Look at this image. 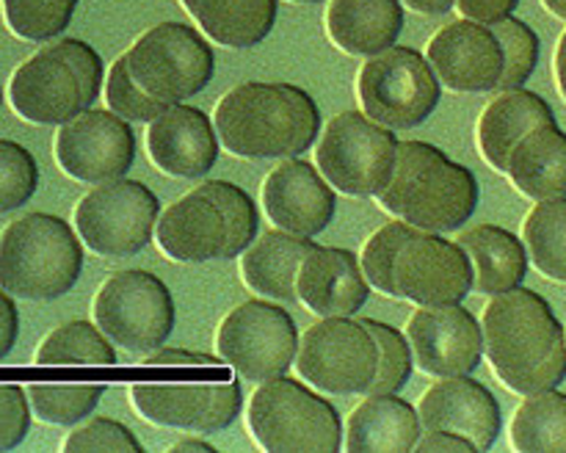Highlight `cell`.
<instances>
[{
  "label": "cell",
  "mask_w": 566,
  "mask_h": 453,
  "mask_svg": "<svg viewBox=\"0 0 566 453\" xmlns=\"http://www.w3.org/2000/svg\"><path fill=\"white\" fill-rule=\"evenodd\" d=\"M484 354L497 379L517 396L562 387L566 379V329L551 302L531 287L497 293L486 304Z\"/></svg>",
  "instance_id": "obj_1"
},
{
  "label": "cell",
  "mask_w": 566,
  "mask_h": 453,
  "mask_svg": "<svg viewBox=\"0 0 566 453\" xmlns=\"http://www.w3.org/2000/svg\"><path fill=\"white\" fill-rule=\"evenodd\" d=\"M213 125L235 158H298L318 138L321 108L302 86L249 81L219 99Z\"/></svg>",
  "instance_id": "obj_2"
},
{
  "label": "cell",
  "mask_w": 566,
  "mask_h": 453,
  "mask_svg": "<svg viewBox=\"0 0 566 453\" xmlns=\"http://www.w3.org/2000/svg\"><path fill=\"white\" fill-rule=\"evenodd\" d=\"M479 180L429 141H401L392 180L379 204L423 232H457L479 208Z\"/></svg>",
  "instance_id": "obj_3"
},
{
  "label": "cell",
  "mask_w": 566,
  "mask_h": 453,
  "mask_svg": "<svg viewBox=\"0 0 566 453\" xmlns=\"http://www.w3.org/2000/svg\"><path fill=\"white\" fill-rule=\"evenodd\" d=\"M83 271V241L61 215L25 213L0 235V287L20 302H55Z\"/></svg>",
  "instance_id": "obj_4"
},
{
  "label": "cell",
  "mask_w": 566,
  "mask_h": 453,
  "mask_svg": "<svg viewBox=\"0 0 566 453\" xmlns=\"http://www.w3.org/2000/svg\"><path fill=\"white\" fill-rule=\"evenodd\" d=\"M254 442L269 453H337L343 429L337 409L296 379L263 381L247 412Z\"/></svg>",
  "instance_id": "obj_5"
},
{
  "label": "cell",
  "mask_w": 566,
  "mask_h": 453,
  "mask_svg": "<svg viewBox=\"0 0 566 453\" xmlns=\"http://www.w3.org/2000/svg\"><path fill=\"white\" fill-rule=\"evenodd\" d=\"M398 144L396 130L374 122L365 110H343L321 133L315 164L337 193L370 199L390 186Z\"/></svg>",
  "instance_id": "obj_6"
},
{
  "label": "cell",
  "mask_w": 566,
  "mask_h": 453,
  "mask_svg": "<svg viewBox=\"0 0 566 453\" xmlns=\"http://www.w3.org/2000/svg\"><path fill=\"white\" fill-rule=\"evenodd\" d=\"M359 108L390 130H412L423 125L442 99V83L434 66L407 44H392L370 55L357 77Z\"/></svg>",
  "instance_id": "obj_7"
},
{
  "label": "cell",
  "mask_w": 566,
  "mask_h": 453,
  "mask_svg": "<svg viewBox=\"0 0 566 453\" xmlns=\"http://www.w3.org/2000/svg\"><path fill=\"white\" fill-rule=\"evenodd\" d=\"M94 324L127 354H153L169 340L177 324L171 291L144 268L111 274L94 296Z\"/></svg>",
  "instance_id": "obj_8"
},
{
  "label": "cell",
  "mask_w": 566,
  "mask_h": 453,
  "mask_svg": "<svg viewBox=\"0 0 566 453\" xmlns=\"http://www.w3.org/2000/svg\"><path fill=\"white\" fill-rule=\"evenodd\" d=\"M381 348L374 331L352 315H332L298 340L296 370L310 387L329 396H368L379 376Z\"/></svg>",
  "instance_id": "obj_9"
},
{
  "label": "cell",
  "mask_w": 566,
  "mask_h": 453,
  "mask_svg": "<svg viewBox=\"0 0 566 453\" xmlns=\"http://www.w3.org/2000/svg\"><path fill=\"white\" fill-rule=\"evenodd\" d=\"M127 70L138 86L164 103H186L208 88L216 55L208 39L186 22H158L125 53Z\"/></svg>",
  "instance_id": "obj_10"
},
{
  "label": "cell",
  "mask_w": 566,
  "mask_h": 453,
  "mask_svg": "<svg viewBox=\"0 0 566 453\" xmlns=\"http://www.w3.org/2000/svg\"><path fill=\"white\" fill-rule=\"evenodd\" d=\"M219 357L249 384L287 376L296 365L298 329L293 315L271 298H252L221 320L216 331Z\"/></svg>",
  "instance_id": "obj_11"
},
{
  "label": "cell",
  "mask_w": 566,
  "mask_h": 453,
  "mask_svg": "<svg viewBox=\"0 0 566 453\" xmlns=\"http://www.w3.org/2000/svg\"><path fill=\"white\" fill-rule=\"evenodd\" d=\"M160 202L144 182L108 180L75 204V230L83 246L99 257L119 260L138 254L155 235Z\"/></svg>",
  "instance_id": "obj_12"
},
{
  "label": "cell",
  "mask_w": 566,
  "mask_h": 453,
  "mask_svg": "<svg viewBox=\"0 0 566 453\" xmlns=\"http://www.w3.org/2000/svg\"><path fill=\"white\" fill-rule=\"evenodd\" d=\"M53 155L59 169L77 182L119 180L136 160V133L111 108H86L59 125Z\"/></svg>",
  "instance_id": "obj_13"
},
{
  "label": "cell",
  "mask_w": 566,
  "mask_h": 453,
  "mask_svg": "<svg viewBox=\"0 0 566 453\" xmlns=\"http://www.w3.org/2000/svg\"><path fill=\"white\" fill-rule=\"evenodd\" d=\"M396 285L401 298L418 307L462 304L475 285L473 263L459 241L440 232H418L396 257Z\"/></svg>",
  "instance_id": "obj_14"
},
{
  "label": "cell",
  "mask_w": 566,
  "mask_h": 453,
  "mask_svg": "<svg viewBox=\"0 0 566 453\" xmlns=\"http://www.w3.org/2000/svg\"><path fill=\"white\" fill-rule=\"evenodd\" d=\"M9 103L20 119L55 127L92 108L86 86L59 42L48 44L17 66L9 81Z\"/></svg>",
  "instance_id": "obj_15"
},
{
  "label": "cell",
  "mask_w": 566,
  "mask_h": 453,
  "mask_svg": "<svg viewBox=\"0 0 566 453\" xmlns=\"http://www.w3.org/2000/svg\"><path fill=\"white\" fill-rule=\"evenodd\" d=\"M130 401L153 425L216 434L238 420L243 390L238 379L224 384H133Z\"/></svg>",
  "instance_id": "obj_16"
},
{
  "label": "cell",
  "mask_w": 566,
  "mask_h": 453,
  "mask_svg": "<svg viewBox=\"0 0 566 453\" xmlns=\"http://www.w3.org/2000/svg\"><path fill=\"white\" fill-rule=\"evenodd\" d=\"M415 362L434 379L470 376L484 359V329L462 304L420 307L407 324Z\"/></svg>",
  "instance_id": "obj_17"
},
{
  "label": "cell",
  "mask_w": 566,
  "mask_h": 453,
  "mask_svg": "<svg viewBox=\"0 0 566 453\" xmlns=\"http://www.w3.org/2000/svg\"><path fill=\"white\" fill-rule=\"evenodd\" d=\"M426 59L442 86L464 94L497 88L503 77V44L490 25L475 20H453L431 36Z\"/></svg>",
  "instance_id": "obj_18"
},
{
  "label": "cell",
  "mask_w": 566,
  "mask_h": 453,
  "mask_svg": "<svg viewBox=\"0 0 566 453\" xmlns=\"http://www.w3.org/2000/svg\"><path fill=\"white\" fill-rule=\"evenodd\" d=\"M335 188L318 166L302 158H282L263 182V210L269 221L293 235L315 238L335 219Z\"/></svg>",
  "instance_id": "obj_19"
},
{
  "label": "cell",
  "mask_w": 566,
  "mask_h": 453,
  "mask_svg": "<svg viewBox=\"0 0 566 453\" xmlns=\"http://www.w3.org/2000/svg\"><path fill=\"white\" fill-rule=\"evenodd\" d=\"M423 429H446L468 436L481 453L490 451L503 431V412L484 381L473 376H451L429 387L418 403Z\"/></svg>",
  "instance_id": "obj_20"
},
{
  "label": "cell",
  "mask_w": 566,
  "mask_h": 453,
  "mask_svg": "<svg viewBox=\"0 0 566 453\" xmlns=\"http://www.w3.org/2000/svg\"><path fill=\"white\" fill-rule=\"evenodd\" d=\"M219 133L208 114L193 105L175 103L147 127L149 160L164 175L197 180L219 160Z\"/></svg>",
  "instance_id": "obj_21"
},
{
  "label": "cell",
  "mask_w": 566,
  "mask_h": 453,
  "mask_svg": "<svg viewBox=\"0 0 566 453\" xmlns=\"http://www.w3.org/2000/svg\"><path fill=\"white\" fill-rule=\"evenodd\" d=\"M298 304L321 318L354 315L370 298V282L354 252L315 243L298 265Z\"/></svg>",
  "instance_id": "obj_22"
},
{
  "label": "cell",
  "mask_w": 566,
  "mask_h": 453,
  "mask_svg": "<svg viewBox=\"0 0 566 453\" xmlns=\"http://www.w3.org/2000/svg\"><path fill=\"white\" fill-rule=\"evenodd\" d=\"M155 241L160 252L175 263L224 260L227 241H230L224 210L208 193L193 188L160 213Z\"/></svg>",
  "instance_id": "obj_23"
},
{
  "label": "cell",
  "mask_w": 566,
  "mask_h": 453,
  "mask_svg": "<svg viewBox=\"0 0 566 453\" xmlns=\"http://www.w3.org/2000/svg\"><path fill=\"white\" fill-rule=\"evenodd\" d=\"M423 436V420L398 392H370L352 412L343 447L348 453H409Z\"/></svg>",
  "instance_id": "obj_24"
},
{
  "label": "cell",
  "mask_w": 566,
  "mask_h": 453,
  "mask_svg": "<svg viewBox=\"0 0 566 453\" xmlns=\"http://www.w3.org/2000/svg\"><path fill=\"white\" fill-rule=\"evenodd\" d=\"M551 103L528 88H506L484 108L479 119V152L495 171L506 175L514 147L542 125H553Z\"/></svg>",
  "instance_id": "obj_25"
},
{
  "label": "cell",
  "mask_w": 566,
  "mask_h": 453,
  "mask_svg": "<svg viewBox=\"0 0 566 453\" xmlns=\"http://www.w3.org/2000/svg\"><path fill=\"white\" fill-rule=\"evenodd\" d=\"M401 31V0H332L326 9V36L337 50L359 59L390 50Z\"/></svg>",
  "instance_id": "obj_26"
},
{
  "label": "cell",
  "mask_w": 566,
  "mask_h": 453,
  "mask_svg": "<svg viewBox=\"0 0 566 453\" xmlns=\"http://www.w3.org/2000/svg\"><path fill=\"white\" fill-rule=\"evenodd\" d=\"M313 238L293 235L285 230H269L241 254L243 285L260 298L293 304L298 302V265L313 249Z\"/></svg>",
  "instance_id": "obj_27"
},
{
  "label": "cell",
  "mask_w": 566,
  "mask_h": 453,
  "mask_svg": "<svg viewBox=\"0 0 566 453\" xmlns=\"http://www.w3.org/2000/svg\"><path fill=\"white\" fill-rule=\"evenodd\" d=\"M459 243L473 263V291H479L481 296L514 291L528 276V246L506 227L479 224L462 232Z\"/></svg>",
  "instance_id": "obj_28"
},
{
  "label": "cell",
  "mask_w": 566,
  "mask_h": 453,
  "mask_svg": "<svg viewBox=\"0 0 566 453\" xmlns=\"http://www.w3.org/2000/svg\"><path fill=\"white\" fill-rule=\"evenodd\" d=\"M506 175L534 202L566 197V133L556 122L531 130L514 147Z\"/></svg>",
  "instance_id": "obj_29"
},
{
  "label": "cell",
  "mask_w": 566,
  "mask_h": 453,
  "mask_svg": "<svg viewBox=\"0 0 566 453\" xmlns=\"http://www.w3.org/2000/svg\"><path fill=\"white\" fill-rule=\"evenodd\" d=\"M197 20L199 31L216 44L247 50L265 42L274 31L276 0H180Z\"/></svg>",
  "instance_id": "obj_30"
},
{
  "label": "cell",
  "mask_w": 566,
  "mask_h": 453,
  "mask_svg": "<svg viewBox=\"0 0 566 453\" xmlns=\"http://www.w3.org/2000/svg\"><path fill=\"white\" fill-rule=\"evenodd\" d=\"M509 434L520 453H566V392L553 387L525 396Z\"/></svg>",
  "instance_id": "obj_31"
},
{
  "label": "cell",
  "mask_w": 566,
  "mask_h": 453,
  "mask_svg": "<svg viewBox=\"0 0 566 453\" xmlns=\"http://www.w3.org/2000/svg\"><path fill=\"white\" fill-rule=\"evenodd\" d=\"M36 365H116L114 343L92 320H66L44 335L33 354Z\"/></svg>",
  "instance_id": "obj_32"
},
{
  "label": "cell",
  "mask_w": 566,
  "mask_h": 453,
  "mask_svg": "<svg viewBox=\"0 0 566 453\" xmlns=\"http://www.w3.org/2000/svg\"><path fill=\"white\" fill-rule=\"evenodd\" d=\"M531 263L553 282L566 285V197L536 202L523 224Z\"/></svg>",
  "instance_id": "obj_33"
},
{
  "label": "cell",
  "mask_w": 566,
  "mask_h": 453,
  "mask_svg": "<svg viewBox=\"0 0 566 453\" xmlns=\"http://www.w3.org/2000/svg\"><path fill=\"white\" fill-rule=\"evenodd\" d=\"M81 0H0L3 22L22 42H53L70 28Z\"/></svg>",
  "instance_id": "obj_34"
},
{
  "label": "cell",
  "mask_w": 566,
  "mask_h": 453,
  "mask_svg": "<svg viewBox=\"0 0 566 453\" xmlns=\"http://www.w3.org/2000/svg\"><path fill=\"white\" fill-rule=\"evenodd\" d=\"M28 401H31L33 418L48 425H75L92 418L103 398V384H31Z\"/></svg>",
  "instance_id": "obj_35"
},
{
  "label": "cell",
  "mask_w": 566,
  "mask_h": 453,
  "mask_svg": "<svg viewBox=\"0 0 566 453\" xmlns=\"http://www.w3.org/2000/svg\"><path fill=\"white\" fill-rule=\"evenodd\" d=\"M418 227L407 224V221L396 219L390 224H385L381 230H376L374 235L365 241L363 254H359V263H363L365 276H368L370 287L379 291L381 296H390V298H401V291L396 285V257L398 252L403 249V243L409 238H415Z\"/></svg>",
  "instance_id": "obj_36"
},
{
  "label": "cell",
  "mask_w": 566,
  "mask_h": 453,
  "mask_svg": "<svg viewBox=\"0 0 566 453\" xmlns=\"http://www.w3.org/2000/svg\"><path fill=\"white\" fill-rule=\"evenodd\" d=\"M197 188L208 193V197L224 210L227 230H230L224 260L241 257L260 235V213L254 199L249 197L241 186H235V182L230 180H208Z\"/></svg>",
  "instance_id": "obj_37"
},
{
  "label": "cell",
  "mask_w": 566,
  "mask_h": 453,
  "mask_svg": "<svg viewBox=\"0 0 566 453\" xmlns=\"http://www.w3.org/2000/svg\"><path fill=\"white\" fill-rule=\"evenodd\" d=\"M503 44V77L497 83L501 92L506 88H523L528 77L534 75L536 64H539V36L528 22L517 20V17H506L503 22L492 25Z\"/></svg>",
  "instance_id": "obj_38"
},
{
  "label": "cell",
  "mask_w": 566,
  "mask_h": 453,
  "mask_svg": "<svg viewBox=\"0 0 566 453\" xmlns=\"http://www.w3.org/2000/svg\"><path fill=\"white\" fill-rule=\"evenodd\" d=\"M39 188V166L31 149L0 138V213H14Z\"/></svg>",
  "instance_id": "obj_39"
},
{
  "label": "cell",
  "mask_w": 566,
  "mask_h": 453,
  "mask_svg": "<svg viewBox=\"0 0 566 453\" xmlns=\"http://www.w3.org/2000/svg\"><path fill=\"white\" fill-rule=\"evenodd\" d=\"M105 103L114 114H119L127 122H153L155 116L169 108V103L153 97V94L138 86V81L127 70L125 55H119L111 64L108 77H105Z\"/></svg>",
  "instance_id": "obj_40"
},
{
  "label": "cell",
  "mask_w": 566,
  "mask_h": 453,
  "mask_svg": "<svg viewBox=\"0 0 566 453\" xmlns=\"http://www.w3.org/2000/svg\"><path fill=\"white\" fill-rule=\"evenodd\" d=\"M363 324L374 331V337L379 340L381 348L379 376H376L370 392H401L403 387H407V381L412 379L415 368V354L412 346H409V337L401 335L396 326L381 324V320L363 318Z\"/></svg>",
  "instance_id": "obj_41"
},
{
  "label": "cell",
  "mask_w": 566,
  "mask_h": 453,
  "mask_svg": "<svg viewBox=\"0 0 566 453\" xmlns=\"http://www.w3.org/2000/svg\"><path fill=\"white\" fill-rule=\"evenodd\" d=\"M66 453H142L144 445L127 425L111 418H92L75 425L64 440Z\"/></svg>",
  "instance_id": "obj_42"
},
{
  "label": "cell",
  "mask_w": 566,
  "mask_h": 453,
  "mask_svg": "<svg viewBox=\"0 0 566 453\" xmlns=\"http://www.w3.org/2000/svg\"><path fill=\"white\" fill-rule=\"evenodd\" d=\"M31 401L20 384L0 381V451H14L31 431Z\"/></svg>",
  "instance_id": "obj_43"
},
{
  "label": "cell",
  "mask_w": 566,
  "mask_h": 453,
  "mask_svg": "<svg viewBox=\"0 0 566 453\" xmlns=\"http://www.w3.org/2000/svg\"><path fill=\"white\" fill-rule=\"evenodd\" d=\"M59 42V48L64 50L66 59L75 64L77 75H81L83 86H86V97L88 103H97L99 92H103V83H105V70H103V59H99L97 50L92 48V44H86L83 39H72V36H64V39H55Z\"/></svg>",
  "instance_id": "obj_44"
},
{
  "label": "cell",
  "mask_w": 566,
  "mask_h": 453,
  "mask_svg": "<svg viewBox=\"0 0 566 453\" xmlns=\"http://www.w3.org/2000/svg\"><path fill=\"white\" fill-rule=\"evenodd\" d=\"M520 6V0H457V9L462 11V17L475 22H484V25H497L506 17L514 14V9Z\"/></svg>",
  "instance_id": "obj_45"
},
{
  "label": "cell",
  "mask_w": 566,
  "mask_h": 453,
  "mask_svg": "<svg viewBox=\"0 0 566 453\" xmlns=\"http://www.w3.org/2000/svg\"><path fill=\"white\" fill-rule=\"evenodd\" d=\"M224 359L219 354H202V351H186V348H166L160 346L158 351L147 354L142 359L144 368H169V365H205V368H216Z\"/></svg>",
  "instance_id": "obj_46"
},
{
  "label": "cell",
  "mask_w": 566,
  "mask_h": 453,
  "mask_svg": "<svg viewBox=\"0 0 566 453\" xmlns=\"http://www.w3.org/2000/svg\"><path fill=\"white\" fill-rule=\"evenodd\" d=\"M420 453H479L475 442H470L468 436L453 434L446 429H423V436L418 440Z\"/></svg>",
  "instance_id": "obj_47"
},
{
  "label": "cell",
  "mask_w": 566,
  "mask_h": 453,
  "mask_svg": "<svg viewBox=\"0 0 566 453\" xmlns=\"http://www.w3.org/2000/svg\"><path fill=\"white\" fill-rule=\"evenodd\" d=\"M20 337V313H17V302L11 293L0 287V362L11 354Z\"/></svg>",
  "instance_id": "obj_48"
},
{
  "label": "cell",
  "mask_w": 566,
  "mask_h": 453,
  "mask_svg": "<svg viewBox=\"0 0 566 453\" xmlns=\"http://www.w3.org/2000/svg\"><path fill=\"white\" fill-rule=\"evenodd\" d=\"M403 3L409 6V9H415L418 14H448V11L457 6V0H403Z\"/></svg>",
  "instance_id": "obj_49"
},
{
  "label": "cell",
  "mask_w": 566,
  "mask_h": 453,
  "mask_svg": "<svg viewBox=\"0 0 566 453\" xmlns=\"http://www.w3.org/2000/svg\"><path fill=\"white\" fill-rule=\"evenodd\" d=\"M556 83H558V92H562L564 103H566V31L558 39V48H556Z\"/></svg>",
  "instance_id": "obj_50"
},
{
  "label": "cell",
  "mask_w": 566,
  "mask_h": 453,
  "mask_svg": "<svg viewBox=\"0 0 566 453\" xmlns=\"http://www.w3.org/2000/svg\"><path fill=\"white\" fill-rule=\"evenodd\" d=\"M171 453H213L216 447L205 440H180L175 445H169Z\"/></svg>",
  "instance_id": "obj_51"
},
{
  "label": "cell",
  "mask_w": 566,
  "mask_h": 453,
  "mask_svg": "<svg viewBox=\"0 0 566 453\" xmlns=\"http://www.w3.org/2000/svg\"><path fill=\"white\" fill-rule=\"evenodd\" d=\"M545 3V9L551 11L553 17H558V20L566 22V0H542Z\"/></svg>",
  "instance_id": "obj_52"
},
{
  "label": "cell",
  "mask_w": 566,
  "mask_h": 453,
  "mask_svg": "<svg viewBox=\"0 0 566 453\" xmlns=\"http://www.w3.org/2000/svg\"><path fill=\"white\" fill-rule=\"evenodd\" d=\"M291 3H302V6H313V3H324V0H291Z\"/></svg>",
  "instance_id": "obj_53"
},
{
  "label": "cell",
  "mask_w": 566,
  "mask_h": 453,
  "mask_svg": "<svg viewBox=\"0 0 566 453\" xmlns=\"http://www.w3.org/2000/svg\"><path fill=\"white\" fill-rule=\"evenodd\" d=\"M0 105H3V88H0Z\"/></svg>",
  "instance_id": "obj_54"
}]
</instances>
